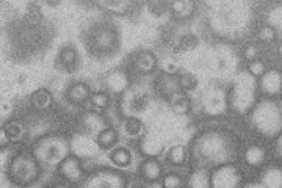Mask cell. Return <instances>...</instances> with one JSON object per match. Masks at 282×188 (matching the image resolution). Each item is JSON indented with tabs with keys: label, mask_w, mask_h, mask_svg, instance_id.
I'll use <instances>...</instances> for the list:
<instances>
[{
	"label": "cell",
	"mask_w": 282,
	"mask_h": 188,
	"mask_svg": "<svg viewBox=\"0 0 282 188\" xmlns=\"http://www.w3.org/2000/svg\"><path fill=\"white\" fill-rule=\"evenodd\" d=\"M253 124L264 135H275L281 130V108L271 101L260 102L253 112Z\"/></svg>",
	"instance_id": "6da1fadb"
},
{
	"label": "cell",
	"mask_w": 282,
	"mask_h": 188,
	"mask_svg": "<svg viewBox=\"0 0 282 188\" xmlns=\"http://www.w3.org/2000/svg\"><path fill=\"white\" fill-rule=\"evenodd\" d=\"M198 149L202 159L209 162H223L227 159V152H231V145L227 138H224L221 134L212 132V134L202 137L198 145Z\"/></svg>",
	"instance_id": "7a4b0ae2"
},
{
	"label": "cell",
	"mask_w": 282,
	"mask_h": 188,
	"mask_svg": "<svg viewBox=\"0 0 282 188\" xmlns=\"http://www.w3.org/2000/svg\"><path fill=\"white\" fill-rule=\"evenodd\" d=\"M68 141H64L60 137L47 138L39 145L38 148V157L42 163L53 165V163H61L68 157Z\"/></svg>",
	"instance_id": "3957f363"
},
{
	"label": "cell",
	"mask_w": 282,
	"mask_h": 188,
	"mask_svg": "<svg viewBox=\"0 0 282 188\" xmlns=\"http://www.w3.org/2000/svg\"><path fill=\"white\" fill-rule=\"evenodd\" d=\"M254 94H256V88L251 79H243L235 85L231 96V104L237 112L245 113L251 108L254 102Z\"/></svg>",
	"instance_id": "277c9868"
},
{
	"label": "cell",
	"mask_w": 282,
	"mask_h": 188,
	"mask_svg": "<svg viewBox=\"0 0 282 188\" xmlns=\"http://www.w3.org/2000/svg\"><path fill=\"white\" fill-rule=\"evenodd\" d=\"M38 176V165L35 159L28 156V154H22L17 159L13 160L11 165V178L13 181L19 184H28Z\"/></svg>",
	"instance_id": "5b68a950"
},
{
	"label": "cell",
	"mask_w": 282,
	"mask_h": 188,
	"mask_svg": "<svg viewBox=\"0 0 282 188\" xmlns=\"http://www.w3.org/2000/svg\"><path fill=\"white\" fill-rule=\"evenodd\" d=\"M240 184H242V174L235 167L218 168L210 179V185L218 188H234V187H240Z\"/></svg>",
	"instance_id": "8992f818"
},
{
	"label": "cell",
	"mask_w": 282,
	"mask_h": 188,
	"mask_svg": "<svg viewBox=\"0 0 282 188\" xmlns=\"http://www.w3.org/2000/svg\"><path fill=\"white\" fill-rule=\"evenodd\" d=\"M85 187H105V188L124 187V178L119 173L105 168L90 176V179L85 184Z\"/></svg>",
	"instance_id": "52a82bcc"
},
{
	"label": "cell",
	"mask_w": 282,
	"mask_h": 188,
	"mask_svg": "<svg viewBox=\"0 0 282 188\" xmlns=\"http://www.w3.org/2000/svg\"><path fill=\"white\" fill-rule=\"evenodd\" d=\"M60 174L69 182H80L83 178V170L77 157H66L60 163Z\"/></svg>",
	"instance_id": "ba28073f"
},
{
	"label": "cell",
	"mask_w": 282,
	"mask_h": 188,
	"mask_svg": "<svg viewBox=\"0 0 282 188\" xmlns=\"http://www.w3.org/2000/svg\"><path fill=\"white\" fill-rule=\"evenodd\" d=\"M260 86H262L264 93L275 96L281 93L282 88V75L278 71H265V74L260 77Z\"/></svg>",
	"instance_id": "9c48e42d"
},
{
	"label": "cell",
	"mask_w": 282,
	"mask_h": 188,
	"mask_svg": "<svg viewBox=\"0 0 282 188\" xmlns=\"http://www.w3.org/2000/svg\"><path fill=\"white\" fill-rule=\"evenodd\" d=\"M226 96L221 90H212L205 94V112L210 115H218L226 108Z\"/></svg>",
	"instance_id": "30bf717a"
},
{
	"label": "cell",
	"mask_w": 282,
	"mask_h": 188,
	"mask_svg": "<svg viewBox=\"0 0 282 188\" xmlns=\"http://www.w3.org/2000/svg\"><path fill=\"white\" fill-rule=\"evenodd\" d=\"M104 85L110 93H123L127 86V75L123 71L116 69L105 75Z\"/></svg>",
	"instance_id": "8fae6325"
},
{
	"label": "cell",
	"mask_w": 282,
	"mask_h": 188,
	"mask_svg": "<svg viewBox=\"0 0 282 188\" xmlns=\"http://www.w3.org/2000/svg\"><path fill=\"white\" fill-rule=\"evenodd\" d=\"M68 99L72 104H82L90 96V88L82 82H75L68 88Z\"/></svg>",
	"instance_id": "7c38bea8"
},
{
	"label": "cell",
	"mask_w": 282,
	"mask_h": 188,
	"mask_svg": "<svg viewBox=\"0 0 282 188\" xmlns=\"http://www.w3.org/2000/svg\"><path fill=\"white\" fill-rule=\"evenodd\" d=\"M161 167L155 159H147L141 165V178L147 182H154L160 178Z\"/></svg>",
	"instance_id": "4fadbf2b"
},
{
	"label": "cell",
	"mask_w": 282,
	"mask_h": 188,
	"mask_svg": "<svg viewBox=\"0 0 282 188\" xmlns=\"http://www.w3.org/2000/svg\"><path fill=\"white\" fill-rule=\"evenodd\" d=\"M267 159V149L262 146H249L245 151V162L249 167H260Z\"/></svg>",
	"instance_id": "5bb4252c"
},
{
	"label": "cell",
	"mask_w": 282,
	"mask_h": 188,
	"mask_svg": "<svg viewBox=\"0 0 282 188\" xmlns=\"http://www.w3.org/2000/svg\"><path fill=\"white\" fill-rule=\"evenodd\" d=\"M60 63L63 66V69L68 72H74L77 69V52H75V49L72 46H66L61 49Z\"/></svg>",
	"instance_id": "9a60e30c"
},
{
	"label": "cell",
	"mask_w": 282,
	"mask_h": 188,
	"mask_svg": "<svg viewBox=\"0 0 282 188\" xmlns=\"http://www.w3.org/2000/svg\"><path fill=\"white\" fill-rule=\"evenodd\" d=\"M155 68V57L150 52H141L135 57V69L138 72L147 74Z\"/></svg>",
	"instance_id": "2e32d148"
},
{
	"label": "cell",
	"mask_w": 282,
	"mask_h": 188,
	"mask_svg": "<svg viewBox=\"0 0 282 188\" xmlns=\"http://www.w3.org/2000/svg\"><path fill=\"white\" fill-rule=\"evenodd\" d=\"M118 140V134L113 129H102L97 135V146L102 149H108L112 148Z\"/></svg>",
	"instance_id": "e0dca14e"
},
{
	"label": "cell",
	"mask_w": 282,
	"mask_h": 188,
	"mask_svg": "<svg viewBox=\"0 0 282 188\" xmlns=\"http://www.w3.org/2000/svg\"><path fill=\"white\" fill-rule=\"evenodd\" d=\"M123 132L130 138H137L143 134V124H141L140 121L135 119V118L126 119L123 123Z\"/></svg>",
	"instance_id": "ac0fdd59"
},
{
	"label": "cell",
	"mask_w": 282,
	"mask_h": 188,
	"mask_svg": "<svg viewBox=\"0 0 282 188\" xmlns=\"http://www.w3.org/2000/svg\"><path fill=\"white\" fill-rule=\"evenodd\" d=\"M190 187L194 188H207L210 187V178L209 173L205 170H196L191 176H190Z\"/></svg>",
	"instance_id": "d6986e66"
},
{
	"label": "cell",
	"mask_w": 282,
	"mask_h": 188,
	"mask_svg": "<svg viewBox=\"0 0 282 188\" xmlns=\"http://www.w3.org/2000/svg\"><path fill=\"white\" fill-rule=\"evenodd\" d=\"M110 159L115 165H118V167H127V165L130 163V160H132L130 152L126 148H116L110 154Z\"/></svg>",
	"instance_id": "ffe728a7"
},
{
	"label": "cell",
	"mask_w": 282,
	"mask_h": 188,
	"mask_svg": "<svg viewBox=\"0 0 282 188\" xmlns=\"http://www.w3.org/2000/svg\"><path fill=\"white\" fill-rule=\"evenodd\" d=\"M5 134L9 138V141H19V140H22V137L25 134V129H24V126L20 124V123L14 121V123H9L5 127Z\"/></svg>",
	"instance_id": "44dd1931"
},
{
	"label": "cell",
	"mask_w": 282,
	"mask_h": 188,
	"mask_svg": "<svg viewBox=\"0 0 282 188\" xmlns=\"http://www.w3.org/2000/svg\"><path fill=\"white\" fill-rule=\"evenodd\" d=\"M168 162L169 163H172V165H180V163H183L185 162V159H187V151H185V148L183 146H180V145H176V146H172L169 151H168Z\"/></svg>",
	"instance_id": "7402d4cb"
},
{
	"label": "cell",
	"mask_w": 282,
	"mask_h": 188,
	"mask_svg": "<svg viewBox=\"0 0 282 188\" xmlns=\"http://www.w3.org/2000/svg\"><path fill=\"white\" fill-rule=\"evenodd\" d=\"M31 102L36 108H49L52 104V96L47 90H38L31 97Z\"/></svg>",
	"instance_id": "603a6c76"
},
{
	"label": "cell",
	"mask_w": 282,
	"mask_h": 188,
	"mask_svg": "<svg viewBox=\"0 0 282 188\" xmlns=\"http://www.w3.org/2000/svg\"><path fill=\"white\" fill-rule=\"evenodd\" d=\"M115 42V35L110 30H101L96 36V46L101 49H108L112 47Z\"/></svg>",
	"instance_id": "cb8c5ba5"
},
{
	"label": "cell",
	"mask_w": 282,
	"mask_h": 188,
	"mask_svg": "<svg viewBox=\"0 0 282 188\" xmlns=\"http://www.w3.org/2000/svg\"><path fill=\"white\" fill-rule=\"evenodd\" d=\"M281 168H270L267 170L265 176H264V185L267 187H281Z\"/></svg>",
	"instance_id": "d4e9b609"
},
{
	"label": "cell",
	"mask_w": 282,
	"mask_h": 188,
	"mask_svg": "<svg viewBox=\"0 0 282 188\" xmlns=\"http://www.w3.org/2000/svg\"><path fill=\"white\" fill-rule=\"evenodd\" d=\"M191 108V102L187 96H177L172 102V110L177 113V115H187Z\"/></svg>",
	"instance_id": "484cf974"
},
{
	"label": "cell",
	"mask_w": 282,
	"mask_h": 188,
	"mask_svg": "<svg viewBox=\"0 0 282 188\" xmlns=\"http://www.w3.org/2000/svg\"><path fill=\"white\" fill-rule=\"evenodd\" d=\"M91 104L99 108V110H107L108 105H110V96H108L105 91H99V93H94L91 96Z\"/></svg>",
	"instance_id": "4316f807"
},
{
	"label": "cell",
	"mask_w": 282,
	"mask_h": 188,
	"mask_svg": "<svg viewBox=\"0 0 282 188\" xmlns=\"http://www.w3.org/2000/svg\"><path fill=\"white\" fill-rule=\"evenodd\" d=\"M172 9H174V13L179 17L187 19L193 13V3L191 2H174L172 3Z\"/></svg>",
	"instance_id": "83f0119b"
},
{
	"label": "cell",
	"mask_w": 282,
	"mask_h": 188,
	"mask_svg": "<svg viewBox=\"0 0 282 188\" xmlns=\"http://www.w3.org/2000/svg\"><path fill=\"white\" fill-rule=\"evenodd\" d=\"M198 44H199V41L194 35H185V36H182L180 41H179V50L190 52L193 49H196Z\"/></svg>",
	"instance_id": "f1b7e54d"
},
{
	"label": "cell",
	"mask_w": 282,
	"mask_h": 188,
	"mask_svg": "<svg viewBox=\"0 0 282 188\" xmlns=\"http://www.w3.org/2000/svg\"><path fill=\"white\" fill-rule=\"evenodd\" d=\"M179 86L185 91H193L198 86V79L193 74H183L179 80Z\"/></svg>",
	"instance_id": "f546056e"
},
{
	"label": "cell",
	"mask_w": 282,
	"mask_h": 188,
	"mask_svg": "<svg viewBox=\"0 0 282 188\" xmlns=\"http://www.w3.org/2000/svg\"><path fill=\"white\" fill-rule=\"evenodd\" d=\"M147 104H149V96L146 93H135L134 101H132L134 110H143Z\"/></svg>",
	"instance_id": "4dcf8cb0"
},
{
	"label": "cell",
	"mask_w": 282,
	"mask_h": 188,
	"mask_svg": "<svg viewBox=\"0 0 282 188\" xmlns=\"http://www.w3.org/2000/svg\"><path fill=\"white\" fill-rule=\"evenodd\" d=\"M265 71H267L265 64L260 60H254V61H251V64H249V74L253 77H262L265 74Z\"/></svg>",
	"instance_id": "1f68e13d"
},
{
	"label": "cell",
	"mask_w": 282,
	"mask_h": 188,
	"mask_svg": "<svg viewBox=\"0 0 282 188\" xmlns=\"http://www.w3.org/2000/svg\"><path fill=\"white\" fill-rule=\"evenodd\" d=\"M182 185H183V181L177 174H168L163 179V187L166 188H180Z\"/></svg>",
	"instance_id": "d6a6232c"
},
{
	"label": "cell",
	"mask_w": 282,
	"mask_h": 188,
	"mask_svg": "<svg viewBox=\"0 0 282 188\" xmlns=\"http://www.w3.org/2000/svg\"><path fill=\"white\" fill-rule=\"evenodd\" d=\"M259 39L264 42H273L276 39V31L271 27H262L259 31Z\"/></svg>",
	"instance_id": "836d02e7"
},
{
	"label": "cell",
	"mask_w": 282,
	"mask_h": 188,
	"mask_svg": "<svg viewBox=\"0 0 282 188\" xmlns=\"http://www.w3.org/2000/svg\"><path fill=\"white\" fill-rule=\"evenodd\" d=\"M86 126L91 130H102V118L97 115H88L86 116Z\"/></svg>",
	"instance_id": "e575fe53"
},
{
	"label": "cell",
	"mask_w": 282,
	"mask_h": 188,
	"mask_svg": "<svg viewBox=\"0 0 282 188\" xmlns=\"http://www.w3.org/2000/svg\"><path fill=\"white\" fill-rule=\"evenodd\" d=\"M245 57L248 58V60H257V57H259V50H257V47L256 46H253V44H249V46H246V49H245Z\"/></svg>",
	"instance_id": "d590c367"
},
{
	"label": "cell",
	"mask_w": 282,
	"mask_h": 188,
	"mask_svg": "<svg viewBox=\"0 0 282 188\" xmlns=\"http://www.w3.org/2000/svg\"><path fill=\"white\" fill-rule=\"evenodd\" d=\"M163 71H165L168 75H174V74L179 72V66H177V63H174V61H166V63L163 64Z\"/></svg>",
	"instance_id": "8d00e7d4"
},
{
	"label": "cell",
	"mask_w": 282,
	"mask_h": 188,
	"mask_svg": "<svg viewBox=\"0 0 282 188\" xmlns=\"http://www.w3.org/2000/svg\"><path fill=\"white\" fill-rule=\"evenodd\" d=\"M276 152L281 156V137H279V140L276 141Z\"/></svg>",
	"instance_id": "74e56055"
},
{
	"label": "cell",
	"mask_w": 282,
	"mask_h": 188,
	"mask_svg": "<svg viewBox=\"0 0 282 188\" xmlns=\"http://www.w3.org/2000/svg\"><path fill=\"white\" fill-rule=\"evenodd\" d=\"M8 110H9V105H8V104L2 105V112H8Z\"/></svg>",
	"instance_id": "f35d334b"
}]
</instances>
